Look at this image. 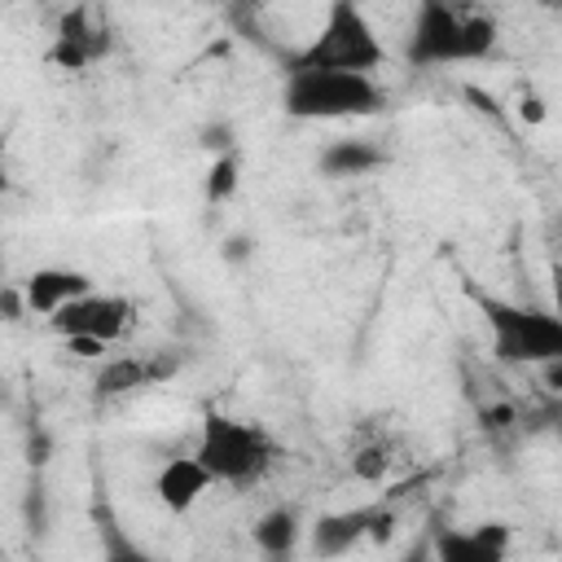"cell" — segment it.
Segmentation results:
<instances>
[{"instance_id": "8", "label": "cell", "mask_w": 562, "mask_h": 562, "mask_svg": "<svg viewBox=\"0 0 562 562\" xmlns=\"http://www.w3.org/2000/svg\"><path fill=\"white\" fill-rule=\"evenodd\" d=\"M509 522L487 518L474 527H435V562H509Z\"/></svg>"}, {"instance_id": "10", "label": "cell", "mask_w": 562, "mask_h": 562, "mask_svg": "<svg viewBox=\"0 0 562 562\" xmlns=\"http://www.w3.org/2000/svg\"><path fill=\"white\" fill-rule=\"evenodd\" d=\"M373 514H378V505L329 509V514H321V518L307 527V549H312V558H321V562H338V558H347L360 540H369V531H373Z\"/></svg>"}, {"instance_id": "1", "label": "cell", "mask_w": 562, "mask_h": 562, "mask_svg": "<svg viewBox=\"0 0 562 562\" xmlns=\"http://www.w3.org/2000/svg\"><path fill=\"white\" fill-rule=\"evenodd\" d=\"M492 48H496V22L479 9H457L448 0H426L404 35V57L417 70L483 61Z\"/></svg>"}, {"instance_id": "15", "label": "cell", "mask_w": 562, "mask_h": 562, "mask_svg": "<svg viewBox=\"0 0 562 562\" xmlns=\"http://www.w3.org/2000/svg\"><path fill=\"white\" fill-rule=\"evenodd\" d=\"M101 562H158L145 544H136L119 522L114 514H101Z\"/></svg>"}, {"instance_id": "5", "label": "cell", "mask_w": 562, "mask_h": 562, "mask_svg": "<svg viewBox=\"0 0 562 562\" xmlns=\"http://www.w3.org/2000/svg\"><path fill=\"white\" fill-rule=\"evenodd\" d=\"M483 325L492 334V356L501 364H553L562 360V316L544 307H522L509 299H487L479 294Z\"/></svg>"}, {"instance_id": "7", "label": "cell", "mask_w": 562, "mask_h": 562, "mask_svg": "<svg viewBox=\"0 0 562 562\" xmlns=\"http://www.w3.org/2000/svg\"><path fill=\"white\" fill-rule=\"evenodd\" d=\"M176 369H180V356H171V351H123L97 369L92 391L101 400H119V395H132L140 386H158V382L176 378Z\"/></svg>"}, {"instance_id": "12", "label": "cell", "mask_w": 562, "mask_h": 562, "mask_svg": "<svg viewBox=\"0 0 562 562\" xmlns=\"http://www.w3.org/2000/svg\"><path fill=\"white\" fill-rule=\"evenodd\" d=\"M211 470L189 452V457H171V461H162V470H158V479H154V492H158V505L167 509V514H189L198 501H202V492H211Z\"/></svg>"}, {"instance_id": "19", "label": "cell", "mask_w": 562, "mask_h": 562, "mask_svg": "<svg viewBox=\"0 0 562 562\" xmlns=\"http://www.w3.org/2000/svg\"><path fill=\"white\" fill-rule=\"evenodd\" d=\"M400 562H435V544H430V536H417V540L400 553Z\"/></svg>"}, {"instance_id": "2", "label": "cell", "mask_w": 562, "mask_h": 562, "mask_svg": "<svg viewBox=\"0 0 562 562\" xmlns=\"http://www.w3.org/2000/svg\"><path fill=\"white\" fill-rule=\"evenodd\" d=\"M386 61V48L369 22V13L351 0H334L325 9L321 31L285 57V70H342V75H373Z\"/></svg>"}, {"instance_id": "13", "label": "cell", "mask_w": 562, "mask_h": 562, "mask_svg": "<svg viewBox=\"0 0 562 562\" xmlns=\"http://www.w3.org/2000/svg\"><path fill=\"white\" fill-rule=\"evenodd\" d=\"M391 154L364 136H342V140H329L321 154H316V171L329 176V180H347V176H369L378 167H386Z\"/></svg>"}, {"instance_id": "11", "label": "cell", "mask_w": 562, "mask_h": 562, "mask_svg": "<svg viewBox=\"0 0 562 562\" xmlns=\"http://www.w3.org/2000/svg\"><path fill=\"white\" fill-rule=\"evenodd\" d=\"M92 294V277L83 268H57V263H44L35 268L26 281H22V299H26V312L31 316H57L66 303Z\"/></svg>"}, {"instance_id": "3", "label": "cell", "mask_w": 562, "mask_h": 562, "mask_svg": "<svg viewBox=\"0 0 562 562\" xmlns=\"http://www.w3.org/2000/svg\"><path fill=\"white\" fill-rule=\"evenodd\" d=\"M193 457L211 470L215 483L246 487V483H259L272 470V461L281 457V448H277V439L259 422H246V417H233V413L211 408L202 417V435H198Z\"/></svg>"}, {"instance_id": "20", "label": "cell", "mask_w": 562, "mask_h": 562, "mask_svg": "<svg viewBox=\"0 0 562 562\" xmlns=\"http://www.w3.org/2000/svg\"><path fill=\"white\" fill-rule=\"evenodd\" d=\"M518 114H522L527 123H540V119H544V105H540V97H522V101H518Z\"/></svg>"}, {"instance_id": "18", "label": "cell", "mask_w": 562, "mask_h": 562, "mask_svg": "<svg viewBox=\"0 0 562 562\" xmlns=\"http://www.w3.org/2000/svg\"><path fill=\"white\" fill-rule=\"evenodd\" d=\"M202 149H206L211 158H220V154H233V149H237V136H233V127H228V123H211V127L202 132Z\"/></svg>"}, {"instance_id": "4", "label": "cell", "mask_w": 562, "mask_h": 562, "mask_svg": "<svg viewBox=\"0 0 562 562\" xmlns=\"http://www.w3.org/2000/svg\"><path fill=\"white\" fill-rule=\"evenodd\" d=\"M386 105V92L373 75H342V70H285L281 110L290 119H364Z\"/></svg>"}, {"instance_id": "9", "label": "cell", "mask_w": 562, "mask_h": 562, "mask_svg": "<svg viewBox=\"0 0 562 562\" xmlns=\"http://www.w3.org/2000/svg\"><path fill=\"white\" fill-rule=\"evenodd\" d=\"M110 26H101L92 18V9H70L57 22V35L48 44V61L61 70H88L92 61H101L110 53Z\"/></svg>"}, {"instance_id": "14", "label": "cell", "mask_w": 562, "mask_h": 562, "mask_svg": "<svg viewBox=\"0 0 562 562\" xmlns=\"http://www.w3.org/2000/svg\"><path fill=\"white\" fill-rule=\"evenodd\" d=\"M250 540H255V549H259L268 562H290L294 549H299V540H303V518H299V509H294V505H272L268 514L255 518Z\"/></svg>"}, {"instance_id": "16", "label": "cell", "mask_w": 562, "mask_h": 562, "mask_svg": "<svg viewBox=\"0 0 562 562\" xmlns=\"http://www.w3.org/2000/svg\"><path fill=\"white\" fill-rule=\"evenodd\" d=\"M237 180H241V149L220 154V158H211V167H206L202 198H206V202H228V198L237 193Z\"/></svg>"}, {"instance_id": "6", "label": "cell", "mask_w": 562, "mask_h": 562, "mask_svg": "<svg viewBox=\"0 0 562 562\" xmlns=\"http://www.w3.org/2000/svg\"><path fill=\"white\" fill-rule=\"evenodd\" d=\"M136 321V303L127 294H83L75 303H66L57 316H48V329L61 342H101L114 347Z\"/></svg>"}, {"instance_id": "17", "label": "cell", "mask_w": 562, "mask_h": 562, "mask_svg": "<svg viewBox=\"0 0 562 562\" xmlns=\"http://www.w3.org/2000/svg\"><path fill=\"white\" fill-rule=\"evenodd\" d=\"M386 470H391V452H386V443H364V448L351 452V474H356V479L378 483V479H386Z\"/></svg>"}, {"instance_id": "21", "label": "cell", "mask_w": 562, "mask_h": 562, "mask_svg": "<svg viewBox=\"0 0 562 562\" xmlns=\"http://www.w3.org/2000/svg\"><path fill=\"white\" fill-rule=\"evenodd\" d=\"M540 378H544V386H549V391H558V395H562V360L540 364Z\"/></svg>"}]
</instances>
